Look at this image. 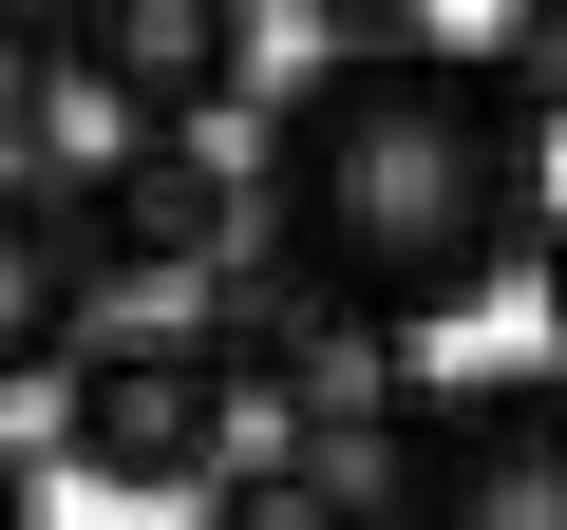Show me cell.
I'll list each match as a JSON object with an SVG mask.
<instances>
[{"label":"cell","instance_id":"obj_6","mask_svg":"<svg viewBox=\"0 0 567 530\" xmlns=\"http://www.w3.org/2000/svg\"><path fill=\"white\" fill-rule=\"evenodd\" d=\"M76 208H95V246H114V285H208L227 246H265V208H246L208 152H171V133H152V152H114Z\"/></svg>","mask_w":567,"mask_h":530},{"label":"cell","instance_id":"obj_5","mask_svg":"<svg viewBox=\"0 0 567 530\" xmlns=\"http://www.w3.org/2000/svg\"><path fill=\"white\" fill-rule=\"evenodd\" d=\"M95 285H114L95 208H76V190H0V360H20L39 398H58L95 342H114V323H95Z\"/></svg>","mask_w":567,"mask_h":530},{"label":"cell","instance_id":"obj_2","mask_svg":"<svg viewBox=\"0 0 567 530\" xmlns=\"http://www.w3.org/2000/svg\"><path fill=\"white\" fill-rule=\"evenodd\" d=\"M39 436H58V473L114 492V511H208V492L246 473V379H227L208 323H114V342L58 379Z\"/></svg>","mask_w":567,"mask_h":530},{"label":"cell","instance_id":"obj_8","mask_svg":"<svg viewBox=\"0 0 567 530\" xmlns=\"http://www.w3.org/2000/svg\"><path fill=\"white\" fill-rule=\"evenodd\" d=\"M529 304H548V342H567V227H548V265H529Z\"/></svg>","mask_w":567,"mask_h":530},{"label":"cell","instance_id":"obj_3","mask_svg":"<svg viewBox=\"0 0 567 530\" xmlns=\"http://www.w3.org/2000/svg\"><path fill=\"white\" fill-rule=\"evenodd\" d=\"M398 530H567V360H548V379H473V398H435Z\"/></svg>","mask_w":567,"mask_h":530},{"label":"cell","instance_id":"obj_7","mask_svg":"<svg viewBox=\"0 0 567 530\" xmlns=\"http://www.w3.org/2000/svg\"><path fill=\"white\" fill-rule=\"evenodd\" d=\"M208 530H360V511H341V492H322L303 455H246V473L208 492Z\"/></svg>","mask_w":567,"mask_h":530},{"label":"cell","instance_id":"obj_1","mask_svg":"<svg viewBox=\"0 0 567 530\" xmlns=\"http://www.w3.org/2000/svg\"><path fill=\"white\" fill-rule=\"evenodd\" d=\"M265 208V285H303L341 342H435L492 285L548 265V95L511 77V39H416L360 20L341 58H303V95H265L246 152Z\"/></svg>","mask_w":567,"mask_h":530},{"label":"cell","instance_id":"obj_4","mask_svg":"<svg viewBox=\"0 0 567 530\" xmlns=\"http://www.w3.org/2000/svg\"><path fill=\"white\" fill-rule=\"evenodd\" d=\"M76 58H95V95H114L133 133H171V152H208V114L246 95V58H265V20H227V0H133V20H76Z\"/></svg>","mask_w":567,"mask_h":530}]
</instances>
